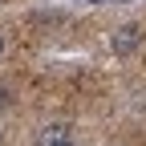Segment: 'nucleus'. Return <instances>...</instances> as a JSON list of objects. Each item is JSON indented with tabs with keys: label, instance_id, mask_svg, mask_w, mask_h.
Listing matches in <instances>:
<instances>
[{
	"label": "nucleus",
	"instance_id": "nucleus-3",
	"mask_svg": "<svg viewBox=\"0 0 146 146\" xmlns=\"http://www.w3.org/2000/svg\"><path fill=\"white\" fill-rule=\"evenodd\" d=\"M12 94H16V89H12V81H4V77H0V110H8Z\"/></svg>",
	"mask_w": 146,
	"mask_h": 146
},
{
	"label": "nucleus",
	"instance_id": "nucleus-4",
	"mask_svg": "<svg viewBox=\"0 0 146 146\" xmlns=\"http://www.w3.org/2000/svg\"><path fill=\"white\" fill-rule=\"evenodd\" d=\"M0 53H4V36H0Z\"/></svg>",
	"mask_w": 146,
	"mask_h": 146
},
{
	"label": "nucleus",
	"instance_id": "nucleus-5",
	"mask_svg": "<svg viewBox=\"0 0 146 146\" xmlns=\"http://www.w3.org/2000/svg\"><path fill=\"white\" fill-rule=\"evenodd\" d=\"M65 146H77V142H65Z\"/></svg>",
	"mask_w": 146,
	"mask_h": 146
},
{
	"label": "nucleus",
	"instance_id": "nucleus-2",
	"mask_svg": "<svg viewBox=\"0 0 146 146\" xmlns=\"http://www.w3.org/2000/svg\"><path fill=\"white\" fill-rule=\"evenodd\" d=\"M65 142H73L69 122H45L41 130L33 134V146H65Z\"/></svg>",
	"mask_w": 146,
	"mask_h": 146
},
{
	"label": "nucleus",
	"instance_id": "nucleus-1",
	"mask_svg": "<svg viewBox=\"0 0 146 146\" xmlns=\"http://www.w3.org/2000/svg\"><path fill=\"white\" fill-rule=\"evenodd\" d=\"M138 45H142V25H134V21H126L110 33V53L114 57H130Z\"/></svg>",
	"mask_w": 146,
	"mask_h": 146
}]
</instances>
